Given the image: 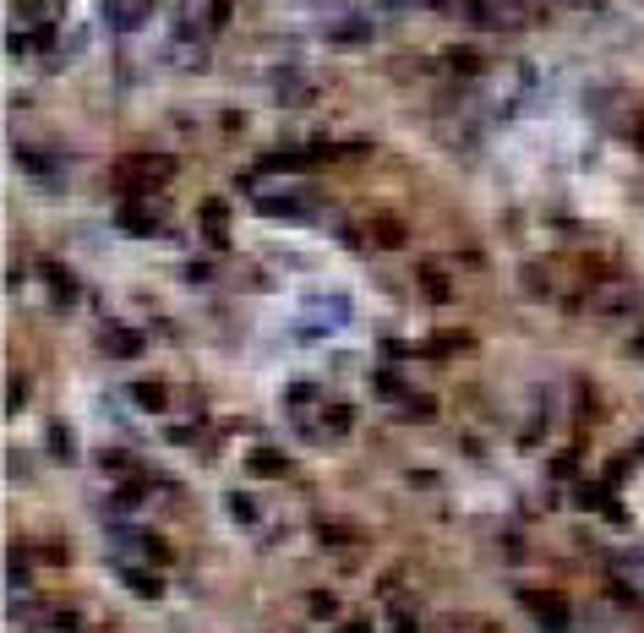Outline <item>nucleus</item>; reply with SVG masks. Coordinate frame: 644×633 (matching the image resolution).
I'll use <instances>...</instances> for the list:
<instances>
[{
	"label": "nucleus",
	"instance_id": "nucleus-4",
	"mask_svg": "<svg viewBox=\"0 0 644 633\" xmlns=\"http://www.w3.org/2000/svg\"><path fill=\"white\" fill-rule=\"evenodd\" d=\"M197 219H202V235H207V246H225V235H230V214H225V202H219V197H207Z\"/></svg>",
	"mask_w": 644,
	"mask_h": 633
},
{
	"label": "nucleus",
	"instance_id": "nucleus-16",
	"mask_svg": "<svg viewBox=\"0 0 644 633\" xmlns=\"http://www.w3.org/2000/svg\"><path fill=\"white\" fill-rule=\"evenodd\" d=\"M230 12H235V0H213V12H207V22L219 28V22H230Z\"/></svg>",
	"mask_w": 644,
	"mask_h": 633
},
{
	"label": "nucleus",
	"instance_id": "nucleus-2",
	"mask_svg": "<svg viewBox=\"0 0 644 633\" xmlns=\"http://www.w3.org/2000/svg\"><path fill=\"white\" fill-rule=\"evenodd\" d=\"M519 601L546 622V633H562V628H568V606H562V595H551V590H519Z\"/></svg>",
	"mask_w": 644,
	"mask_h": 633
},
{
	"label": "nucleus",
	"instance_id": "nucleus-11",
	"mask_svg": "<svg viewBox=\"0 0 644 633\" xmlns=\"http://www.w3.org/2000/svg\"><path fill=\"white\" fill-rule=\"evenodd\" d=\"M131 399H137L142 409H164V388H159V382H137Z\"/></svg>",
	"mask_w": 644,
	"mask_h": 633
},
{
	"label": "nucleus",
	"instance_id": "nucleus-3",
	"mask_svg": "<svg viewBox=\"0 0 644 633\" xmlns=\"http://www.w3.org/2000/svg\"><path fill=\"white\" fill-rule=\"evenodd\" d=\"M257 207L273 219H301L306 214V191H257Z\"/></svg>",
	"mask_w": 644,
	"mask_h": 633
},
{
	"label": "nucleus",
	"instance_id": "nucleus-10",
	"mask_svg": "<svg viewBox=\"0 0 644 633\" xmlns=\"http://www.w3.org/2000/svg\"><path fill=\"white\" fill-rule=\"evenodd\" d=\"M251 475H284V453L278 448H257L251 453Z\"/></svg>",
	"mask_w": 644,
	"mask_h": 633
},
{
	"label": "nucleus",
	"instance_id": "nucleus-6",
	"mask_svg": "<svg viewBox=\"0 0 644 633\" xmlns=\"http://www.w3.org/2000/svg\"><path fill=\"white\" fill-rule=\"evenodd\" d=\"M120 230H131V235H154V207H148V202H126V207H120Z\"/></svg>",
	"mask_w": 644,
	"mask_h": 633
},
{
	"label": "nucleus",
	"instance_id": "nucleus-17",
	"mask_svg": "<svg viewBox=\"0 0 644 633\" xmlns=\"http://www.w3.org/2000/svg\"><path fill=\"white\" fill-rule=\"evenodd\" d=\"M230 508H235V519H246V524L257 519V514H251V497H246V491H235V497H230Z\"/></svg>",
	"mask_w": 644,
	"mask_h": 633
},
{
	"label": "nucleus",
	"instance_id": "nucleus-14",
	"mask_svg": "<svg viewBox=\"0 0 644 633\" xmlns=\"http://www.w3.org/2000/svg\"><path fill=\"white\" fill-rule=\"evenodd\" d=\"M126 579H131V590H137V595H159V579H154V574H137V568H131Z\"/></svg>",
	"mask_w": 644,
	"mask_h": 633
},
{
	"label": "nucleus",
	"instance_id": "nucleus-13",
	"mask_svg": "<svg viewBox=\"0 0 644 633\" xmlns=\"http://www.w3.org/2000/svg\"><path fill=\"white\" fill-rule=\"evenodd\" d=\"M448 66H454V72H464V77H470V72H481L486 60H481V55H470V49H454V55H448Z\"/></svg>",
	"mask_w": 644,
	"mask_h": 633
},
{
	"label": "nucleus",
	"instance_id": "nucleus-7",
	"mask_svg": "<svg viewBox=\"0 0 644 633\" xmlns=\"http://www.w3.org/2000/svg\"><path fill=\"white\" fill-rule=\"evenodd\" d=\"M44 285L55 290V301H60V306H71V301H77V285H71V273H66L60 262H44Z\"/></svg>",
	"mask_w": 644,
	"mask_h": 633
},
{
	"label": "nucleus",
	"instance_id": "nucleus-1",
	"mask_svg": "<svg viewBox=\"0 0 644 633\" xmlns=\"http://www.w3.org/2000/svg\"><path fill=\"white\" fill-rule=\"evenodd\" d=\"M170 175H175V159H164V154H131V159H120V170H115V180H120V186H137V197L154 191V186H164Z\"/></svg>",
	"mask_w": 644,
	"mask_h": 633
},
{
	"label": "nucleus",
	"instance_id": "nucleus-20",
	"mask_svg": "<svg viewBox=\"0 0 644 633\" xmlns=\"http://www.w3.org/2000/svg\"><path fill=\"white\" fill-rule=\"evenodd\" d=\"M312 617H333V601H328V595H312Z\"/></svg>",
	"mask_w": 644,
	"mask_h": 633
},
{
	"label": "nucleus",
	"instance_id": "nucleus-19",
	"mask_svg": "<svg viewBox=\"0 0 644 633\" xmlns=\"http://www.w3.org/2000/svg\"><path fill=\"white\" fill-rule=\"evenodd\" d=\"M49 448H55V453H60V459H66V453H71V437H66V432H60V426H49Z\"/></svg>",
	"mask_w": 644,
	"mask_h": 633
},
{
	"label": "nucleus",
	"instance_id": "nucleus-22",
	"mask_svg": "<svg viewBox=\"0 0 644 633\" xmlns=\"http://www.w3.org/2000/svg\"><path fill=\"white\" fill-rule=\"evenodd\" d=\"M339 633H366V622H361V617H355V622H344Z\"/></svg>",
	"mask_w": 644,
	"mask_h": 633
},
{
	"label": "nucleus",
	"instance_id": "nucleus-18",
	"mask_svg": "<svg viewBox=\"0 0 644 633\" xmlns=\"http://www.w3.org/2000/svg\"><path fill=\"white\" fill-rule=\"evenodd\" d=\"M142 546H148V557H154V562H170V546H164L159 535H142Z\"/></svg>",
	"mask_w": 644,
	"mask_h": 633
},
{
	"label": "nucleus",
	"instance_id": "nucleus-9",
	"mask_svg": "<svg viewBox=\"0 0 644 633\" xmlns=\"http://www.w3.org/2000/svg\"><path fill=\"white\" fill-rule=\"evenodd\" d=\"M110 17H115V28H131L148 17V0H110Z\"/></svg>",
	"mask_w": 644,
	"mask_h": 633
},
{
	"label": "nucleus",
	"instance_id": "nucleus-21",
	"mask_svg": "<svg viewBox=\"0 0 644 633\" xmlns=\"http://www.w3.org/2000/svg\"><path fill=\"white\" fill-rule=\"evenodd\" d=\"M393 633H415V622H410V617H393Z\"/></svg>",
	"mask_w": 644,
	"mask_h": 633
},
{
	"label": "nucleus",
	"instance_id": "nucleus-5",
	"mask_svg": "<svg viewBox=\"0 0 644 633\" xmlns=\"http://www.w3.org/2000/svg\"><path fill=\"white\" fill-rule=\"evenodd\" d=\"M99 344H104V356H120V361L142 356V333H131V328H104Z\"/></svg>",
	"mask_w": 644,
	"mask_h": 633
},
{
	"label": "nucleus",
	"instance_id": "nucleus-15",
	"mask_svg": "<svg viewBox=\"0 0 644 633\" xmlns=\"http://www.w3.org/2000/svg\"><path fill=\"white\" fill-rule=\"evenodd\" d=\"M551 475H579V453H557V464H551Z\"/></svg>",
	"mask_w": 644,
	"mask_h": 633
},
{
	"label": "nucleus",
	"instance_id": "nucleus-12",
	"mask_svg": "<svg viewBox=\"0 0 644 633\" xmlns=\"http://www.w3.org/2000/svg\"><path fill=\"white\" fill-rule=\"evenodd\" d=\"M372 235H377V246H404V224L399 219H377Z\"/></svg>",
	"mask_w": 644,
	"mask_h": 633
},
{
	"label": "nucleus",
	"instance_id": "nucleus-8",
	"mask_svg": "<svg viewBox=\"0 0 644 633\" xmlns=\"http://www.w3.org/2000/svg\"><path fill=\"white\" fill-rule=\"evenodd\" d=\"M420 290L432 295V301H448V295H454V285H448V273H443L437 262H420Z\"/></svg>",
	"mask_w": 644,
	"mask_h": 633
}]
</instances>
